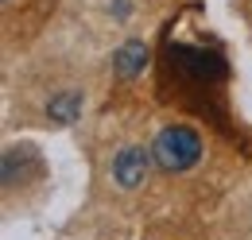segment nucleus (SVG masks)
Wrapping results in <instances>:
<instances>
[{
  "mask_svg": "<svg viewBox=\"0 0 252 240\" xmlns=\"http://www.w3.org/2000/svg\"><path fill=\"white\" fill-rule=\"evenodd\" d=\"M152 159L167 175H187L190 167H198V159H202V136L194 128H187V124H171V128H163L156 136Z\"/></svg>",
  "mask_w": 252,
  "mask_h": 240,
  "instance_id": "f03ea898",
  "label": "nucleus"
},
{
  "mask_svg": "<svg viewBox=\"0 0 252 240\" xmlns=\"http://www.w3.org/2000/svg\"><path fill=\"white\" fill-rule=\"evenodd\" d=\"M144 179H148V155L140 148L117 151V159H113V182L125 186V190H136V186H144Z\"/></svg>",
  "mask_w": 252,
  "mask_h": 240,
  "instance_id": "7ed1b4c3",
  "label": "nucleus"
},
{
  "mask_svg": "<svg viewBox=\"0 0 252 240\" xmlns=\"http://www.w3.org/2000/svg\"><path fill=\"white\" fill-rule=\"evenodd\" d=\"M163 86H175V101L198 109L202 117L221 109V86L229 78V62L218 47H190V43H167L163 47Z\"/></svg>",
  "mask_w": 252,
  "mask_h": 240,
  "instance_id": "f257e3e1",
  "label": "nucleus"
},
{
  "mask_svg": "<svg viewBox=\"0 0 252 240\" xmlns=\"http://www.w3.org/2000/svg\"><path fill=\"white\" fill-rule=\"evenodd\" d=\"M144 62H148V47L140 39H128L125 47L113 55V70L121 78H136V74H144Z\"/></svg>",
  "mask_w": 252,
  "mask_h": 240,
  "instance_id": "20e7f679",
  "label": "nucleus"
},
{
  "mask_svg": "<svg viewBox=\"0 0 252 240\" xmlns=\"http://www.w3.org/2000/svg\"><path fill=\"white\" fill-rule=\"evenodd\" d=\"M47 113H51V120H59V124H70V120L82 113V97L78 93H59Z\"/></svg>",
  "mask_w": 252,
  "mask_h": 240,
  "instance_id": "39448f33",
  "label": "nucleus"
}]
</instances>
